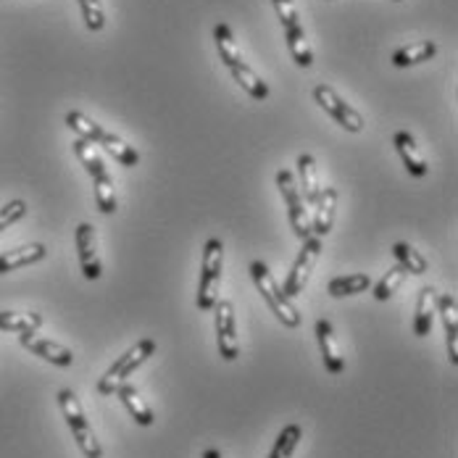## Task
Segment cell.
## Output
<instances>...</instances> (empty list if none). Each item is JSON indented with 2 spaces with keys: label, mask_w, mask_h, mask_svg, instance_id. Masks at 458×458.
I'll use <instances>...</instances> for the list:
<instances>
[{
  "label": "cell",
  "mask_w": 458,
  "mask_h": 458,
  "mask_svg": "<svg viewBox=\"0 0 458 458\" xmlns=\"http://www.w3.org/2000/svg\"><path fill=\"white\" fill-rule=\"evenodd\" d=\"M74 245H77V259H80V267H82V275L85 279H100L103 275V264H100V256H98V237H95V227L82 222L77 232H74Z\"/></svg>",
  "instance_id": "cell-10"
},
{
  "label": "cell",
  "mask_w": 458,
  "mask_h": 458,
  "mask_svg": "<svg viewBox=\"0 0 458 458\" xmlns=\"http://www.w3.org/2000/svg\"><path fill=\"white\" fill-rule=\"evenodd\" d=\"M395 3H401V0H395Z\"/></svg>",
  "instance_id": "cell-36"
},
{
  "label": "cell",
  "mask_w": 458,
  "mask_h": 458,
  "mask_svg": "<svg viewBox=\"0 0 458 458\" xmlns=\"http://www.w3.org/2000/svg\"><path fill=\"white\" fill-rule=\"evenodd\" d=\"M214 43H216L219 58H222V64H225L227 69L237 66V64H245V61H242V53H240V46L234 43V35H232L229 24L219 21V24L214 27Z\"/></svg>",
  "instance_id": "cell-22"
},
{
  "label": "cell",
  "mask_w": 458,
  "mask_h": 458,
  "mask_svg": "<svg viewBox=\"0 0 458 458\" xmlns=\"http://www.w3.org/2000/svg\"><path fill=\"white\" fill-rule=\"evenodd\" d=\"M317 340H319L321 359H324V367L329 374H340L345 369V359L340 353V345H337V337H335V329L327 319L317 321Z\"/></svg>",
  "instance_id": "cell-13"
},
{
  "label": "cell",
  "mask_w": 458,
  "mask_h": 458,
  "mask_svg": "<svg viewBox=\"0 0 458 458\" xmlns=\"http://www.w3.org/2000/svg\"><path fill=\"white\" fill-rule=\"evenodd\" d=\"M27 203L24 200H11V203H5L3 208H0V232L3 229H8L11 225H16V222H21L24 216H27Z\"/></svg>",
  "instance_id": "cell-33"
},
{
  "label": "cell",
  "mask_w": 458,
  "mask_h": 458,
  "mask_svg": "<svg viewBox=\"0 0 458 458\" xmlns=\"http://www.w3.org/2000/svg\"><path fill=\"white\" fill-rule=\"evenodd\" d=\"M298 174H301V184H298V190H301V198L306 200V203H317L319 200V192H321V182H319V169H317V161H314V156L311 153H301L298 156Z\"/></svg>",
  "instance_id": "cell-16"
},
{
  "label": "cell",
  "mask_w": 458,
  "mask_h": 458,
  "mask_svg": "<svg viewBox=\"0 0 458 458\" xmlns=\"http://www.w3.org/2000/svg\"><path fill=\"white\" fill-rule=\"evenodd\" d=\"M222 269H225V242L219 237H211L203 245V261H200V282H198V309L214 311L219 301V284H222Z\"/></svg>",
  "instance_id": "cell-1"
},
{
  "label": "cell",
  "mask_w": 458,
  "mask_h": 458,
  "mask_svg": "<svg viewBox=\"0 0 458 458\" xmlns=\"http://www.w3.org/2000/svg\"><path fill=\"white\" fill-rule=\"evenodd\" d=\"M74 153H77V158L82 161V166H85V172L88 174H98V172H103V169H108L106 166V161L100 158V153H98V148H95V142L90 140H82L77 138L74 140Z\"/></svg>",
  "instance_id": "cell-30"
},
{
  "label": "cell",
  "mask_w": 458,
  "mask_h": 458,
  "mask_svg": "<svg viewBox=\"0 0 458 458\" xmlns=\"http://www.w3.org/2000/svg\"><path fill=\"white\" fill-rule=\"evenodd\" d=\"M116 395H119V401L124 403V409L130 411V416L138 421L140 427H150L153 421H156V416L150 411V406L140 398V393L132 387V385H122L119 390H116Z\"/></svg>",
  "instance_id": "cell-20"
},
{
  "label": "cell",
  "mask_w": 458,
  "mask_h": 458,
  "mask_svg": "<svg viewBox=\"0 0 458 458\" xmlns=\"http://www.w3.org/2000/svg\"><path fill=\"white\" fill-rule=\"evenodd\" d=\"M46 256L47 248L43 242H30V245L5 250V253H0V275H8V272L24 269V267H32V264H40V261H46Z\"/></svg>",
  "instance_id": "cell-12"
},
{
  "label": "cell",
  "mask_w": 458,
  "mask_h": 458,
  "mask_svg": "<svg viewBox=\"0 0 458 458\" xmlns=\"http://www.w3.org/2000/svg\"><path fill=\"white\" fill-rule=\"evenodd\" d=\"M314 206H317V214H314L311 232H314L317 237H327V234H329V229H332V222H335L337 190H335V187H321L319 200H317Z\"/></svg>",
  "instance_id": "cell-17"
},
{
  "label": "cell",
  "mask_w": 458,
  "mask_h": 458,
  "mask_svg": "<svg viewBox=\"0 0 458 458\" xmlns=\"http://www.w3.org/2000/svg\"><path fill=\"white\" fill-rule=\"evenodd\" d=\"M314 100L319 103L321 108L348 132H361L364 130V116L340 95L337 90H332L329 85H317L314 88Z\"/></svg>",
  "instance_id": "cell-6"
},
{
  "label": "cell",
  "mask_w": 458,
  "mask_h": 458,
  "mask_svg": "<svg viewBox=\"0 0 458 458\" xmlns=\"http://www.w3.org/2000/svg\"><path fill=\"white\" fill-rule=\"evenodd\" d=\"M406 275H409V272H406L403 267H398V264H395L393 269H387L385 276L374 284V298H377V301H387V298H390V295L403 284Z\"/></svg>",
  "instance_id": "cell-31"
},
{
  "label": "cell",
  "mask_w": 458,
  "mask_h": 458,
  "mask_svg": "<svg viewBox=\"0 0 458 458\" xmlns=\"http://www.w3.org/2000/svg\"><path fill=\"white\" fill-rule=\"evenodd\" d=\"M150 356H156V343H153V340H140L135 348H130L124 356H119V359L114 361V367L100 377L98 393H100V395H116V390L132 377V371H138Z\"/></svg>",
  "instance_id": "cell-3"
},
{
  "label": "cell",
  "mask_w": 458,
  "mask_h": 458,
  "mask_svg": "<svg viewBox=\"0 0 458 458\" xmlns=\"http://www.w3.org/2000/svg\"><path fill=\"white\" fill-rule=\"evenodd\" d=\"M64 122H66V127H69L77 138L90 140L95 145H98V140L103 138V132H106L98 122H92L90 116H85L82 111H69Z\"/></svg>",
  "instance_id": "cell-28"
},
{
  "label": "cell",
  "mask_w": 458,
  "mask_h": 458,
  "mask_svg": "<svg viewBox=\"0 0 458 458\" xmlns=\"http://www.w3.org/2000/svg\"><path fill=\"white\" fill-rule=\"evenodd\" d=\"M437 314L443 317V327H445V335H448V359L451 364H458V306L456 295L451 293H443L437 295Z\"/></svg>",
  "instance_id": "cell-14"
},
{
  "label": "cell",
  "mask_w": 458,
  "mask_h": 458,
  "mask_svg": "<svg viewBox=\"0 0 458 458\" xmlns=\"http://www.w3.org/2000/svg\"><path fill=\"white\" fill-rule=\"evenodd\" d=\"M276 187L287 203V216H290V227L295 232V237L303 242L306 237H311V219H309V211L303 208V198H301V190L298 182L293 177V172L287 169H279L276 172Z\"/></svg>",
  "instance_id": "cell-5"
},
{
  "label": "cell",
  "mask_w": 458,
  "mask_h": 458,
  "mask_svg": "<svg viewBox=\"0 0 458 458\" xmlns=\"http://www.w3.org/2000/svg\"><path fill=\"white\" fill-rule=\"evenodd\" d=\"M393 256H395L398 267H403L409 275H424L429 269L427 259L413 248L411 242H395L393 245Z\"/></svg>",
  "instance_id": "cell-27"
},
{
  "label": "cell",
  "mask_w": 458,
  "mask_h": 458,
  "mask_svg": "<svg viewBox=\"0 0 458 458\" xmlns=\"http://www.w3.org/2000/svg\"><path fill=\"white\" fill-rule=\"evenodd\" d=\"M58 406H61L64 419H66V424H69V429H72V435H74V440H77V445L85 454V458H103V448L92 435L85 409H82L80 398L74 395V390H61L58 393Z\"/></svg>",
  "instance_id": "cell-4"
},
{
  "label": "cell",
  "mask_w": 458,
  "mask_h": 458,
  "mask_svg": "<svg viewBox=\"0 0 458 458\" xmlns=\"http://www.w3.org/2000/svg\"><path fill=\"white\" fill-rule=\"evenodd\" d=\"M43 327V317L35 314V311H0V329L3 332H16V335H24V332H38Z\"/></svg>",
  "instance_id": "cell-24"
},
{
  "label": "cell",
  "mask_w": 458,
  "mask_h": 458,
  "mask_svg": "<svg viewBox=\"0 0 458 458\" xmlns=\"http://www.w3.org/2000/svg\"><path fill=\"white\" fill-rule=\"evenodd\" d=\"M92 187H95V206L100 214L111 216L116 214V187H114V177L108 174V169L92 174Z\"/></svg>",
  "instance_id": "cell-18"
},
{
  "label": "cell",
  "mask_w": 458,
  "mask_h": 458,
  "mask_svg": "<svg viewBox=\"0 0 458 458\" xmlns=\"http://www.w3.org/2000/svg\"><path fill=\"white\" fill-rule=\"evenodd\" d=\"M319 253L321 237H317V234L306 237V240H303V248H301V253H298V259H295V264H293V269H290V275L284 279V287H282V293H284L290 301H293L295 295L303 293V287H306V282H309V276H311V269H314L317 261H319Z\"/></svg>",
  "instance_id": "cell-7"
},
{
  "label": "cell",
  "mask_w": 458,
  "mask_h": 458,
  "mask_svg": "<svg viewBox=\"0 0 458 458\" xmlns=\"http://www.w3.org/2000/svg\"><path fill=\"white\" fill-rule=\"evenodd\" d=\"M371 287V276L369 275H345L335 276L327 287V293L332 298H345V295H359V293H367Z\"/></svg>",
  "instance_id": "cell-26"
},
{
  "label": "cell",
  "mask_w": 458,
  "mask_h": 458,
  "mask_svg": "<svg viewBox=\"0 0 458 458\" xmlns=\"http://www.w3.org/2000/svg\"><path fill=\"white\" fill-rule=\"evenodd\" d=\"M437 55V46L432 43V40H424V43H411V46L406 47H398L395 53H393V66H398V69H409V66H416V64H424V61H429V58H435Z\"/></svg>",
  "instance_id": "cell-19"
},
{
  "label": "cell",
  "mask_w": 458,
  "mask_h": 458,
  "mask_svg": "<svg viewBox=\"0 0 458 458\" xmlns=\"http://www.w3.org/2000/svg\"><path fill=\"white\" fill-rule=\"evenodd\" d=\"M98 145H103V150L108 156H114L122 166H138L140 164V153L135 150V145L124 142L119 135H111V132H103V138L98 140Z\"/></svg>",
  "instance_id": "cell-23"
},
{
  "label": "cell",
  "mask_w": 458,
  "mask_h": 458,
  "mask_svg": "<svg viewBox=\"0 0 458 458\" xmlns=\"http://www.w3.org/2000/svg\"><path fill=\"white\" fill-rule=\"evenodd\" d=\"M301 437H303V429H301L298 424H287V427L276 435V443L275 448H272V454H269V458H293L298 443H301Z\"/></svg>",
  "instance_id": "cell-29"
},
{
  "label": "cell",
  "mask_w": 458,
  "mask_h": 458,
  "mask_svg": "<svg viewBox=\"0 0 458 458\" xmlns=\"http://www.w3.org/2000/svg\"><path fill=\"white\" fill-rule=\"evenodd\" d=\"M80 8H82L85 27H88L90 32H103V27H106L103 3H100V0H80Z\"/></svg>",
  "instance_id": "cell-32"
},
{
  "label": "cell",
  "mask_w": 458,
  "mask_h": 458,
  "mask_svg": "<svg viewBox=\"0 0 458 458\" xmlns=\"http://www.w3.org/2000/svg\"><path fill=\"white\" fill-rule=\"evenodd\" d=\"M19 343H21V348H27L30 353L40 356L43 361L53 364V367L69 369L74 364V353H72L66 345H61V343H55V340H47V337H40V335H35V332L19 335Z\"/></svg>",
  "instance_id": "cell-9"
},
{
  "label": "cell",
  "mask_w": 458,
  "mask_h": 458,
  "mask_svg": "<svg viewBox=\"0 0 458 458\" xmlns=\"http://www.w3.org/2000/svg\"><path fill=\"white\" fill-rule=\"evenodd\" d=\"M229 74H232V80L242 88V90L248 92L253 100H267L269 98V85L248 66V64H237V66H232L229 69Z\"/></svg>",
  "instance_id": "cell-21"
},
{
  "label": "cell",
  "mask_w": 458,
  "mask_h": 458,
  "mask_svg": "<svg viewBox=\"0 0 458 458\" xmlns=\"http://www.w3.org/2000/svg\"><path fill=\"white\" fill-rule=\"evenodd\" d=\"M203 458H222V454H219L216 448H208V451L203 454Z\"/></svg>",
  "instance_id": "cell-35"
},
{
  "label": "cell",
  "mask_w": 458,
  "mask_h": 458,
  "mask_svg": "<svg viewBox=\"0 0 458 458\" xmlns=\"http://www.w3.org/2000/svg\"><path fill=\"white\" fill-rule=\"evenodd\" d=\"M250 276H253V282H256V290H259L261 298L269 303V309H272V314H275L276 319L282 321L284 327H290V329L301 327V314H298V309H295L293 301L282 293V287L276 284V279L272 276V272L267 269L264 261H253V264H250Z\"/></svg>",
  "instance_id": "cell-2"
},
{
  "label": "cell",
  "mask_w": 458,
  "mask_h": 458,
  "mask_svg": "<svg viewBox=\"0 0 458 458\" xmlns=\"http://www.w3.org/2000/svg\"><path fill=\"white\" fill-rule=\"evenodd\" d=\"M437 290L435 287H421L419 301H416V314H413V335L427 337L432 332V321L437 314Z\"/></svg>",
  "instance_id": "cell-15"
},
{
  "label": "cell",
  "mask_w": 458,
  "mask_h": 458,
  "mask_svg": "<svg viewBox=\"0 0 458 458\" xmlns=\"http://www.w3.org/2000/svg\"><path fill=\"white\" fill-rule=\"evenodd\" d=\"M393 145H395V150H398V156H401V161H403V166H406V172H409L411 177L421 180V177L429 174L427 158L421 156V150H419V145H416V140H413L411 132H406V130L395 132V135H393Z\"/></svg>",
  "instance_id": "cell-11"
},
{
  "label": "cell",
  "mask_w": 458,
  "mask_h": 458,
  "mask_svg": "<svg viewBox=\"0 0 458 458\" xmlns=\"http://www.w3.org/2000/svg\"><path fill=\"white\" fill-rule=\"evenodd\" d=\"M216 345L219 356L225 361H237L240 356V337H237V321H234V306L229 301H216Z\"/></svg>",
  "instance_id": "cell-8"
},
{
  "label": "cell",
  "mask_w": 458,
  "mask_h": 458,
  "mask_svg": "<svg viewBox=\"0 0 458 458\" xmlns=\"http://www.w3.org/2000/svg\"><path fill=\"white\" fill-rule=\"evenodd\" d=\"M284 43H287L290 53H293V58H295V64H298L301 69H311V66H314V50H311L309 40H306L303 27L284 30Z\"/></svg>",
  "instance_id": "cell-25"
},
{
  "label": "cell",
  "mask_w": 458,
  "mask_h": 458,
  "mask_svg": "<svg viewBox=\"0 0 458 458\" xmlns=\"http://www.w3.org/2000/svg\"><path fill=\"white\" fill-rule=\"evenodd\" d=\"M272 3H275L276 16H279V21H282V30H295V27H301V16H298V8H295L293 0H272Z\"/></svg>",
  "instance_id": "cell-34"
}]
</instances>
